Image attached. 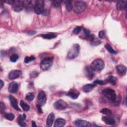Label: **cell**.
Listing matches in <instances>:
<instances>
[{
  "label": "cell",
  "instance_id": "1",
  "mask_svg": "<svg viewBox=\"0 0 127 127\" xmlns=\"http://www.w3.org/2000/svg\"><path fill=\"white\" fill-rule=\"evenodd\" d=\"M80 51V46L78 44H73L70 49L69 50L67 57L68 59H74L76 58L79 53Z\"/></svg>",
  "mask_w": 127,
  "mask_h": 127
},
{
  "label": "cell",
  "instance_id": "2",
  "mask_svg": "<svg viewBox=\"0 0 127 127\" xmlns=\"http://www.w3.org/2000/svg\"><path fill=\"white\" fill-rule=\"evenodd\" d=\"M86 7V3L82 0H76L73 5V10L77 13H80L83 12Z\"/></svg>",
  "mask_w": 127,
  "mask_h": 127
},
{
  "label": "cell",
  "instance_id": "3",
  "mask_svg": "<svg viewBox=\"0 0 127 127\" xmlns=\"http://www.w3.org/2000/svg\"><path fill=\"white\" fill-rule=\"evenodd\" d=\"M102 94L105 98L112 102H114L117 97L116 93L115 90L110 88L103 90L102 91Z\"/></svg>",
  "mask_w": 127,
  "mask_h": 127
},
{
  "label": "cell",
  "instance_id": "4",
  "mask_svg": "<svg viewBox=\"0 0 127 127\" xmlns=\"http://www.w3.org/2000/svg\"><path fill=\"white\" fill-rule=\"evenodd\" d=\"M104 66V61L101 59H97L92 62L90 66L94 71H99L103 69Z\"/></svg>",
  "mask_w": 127,
  "mask_h": 127
},
{
  "label": "cell",
  "instance_id": "5",
  "mask_svg": "<svg viewBox=\"0 0 127 127\" xmlns=\"http://www.w3.org/2000/svg\"><path fill=\"white\" fill-rule=\"evenodd\" d=\"M45 4L44 1L42 0H36L34 5L35 12L37 14H42L44 12Z\"/></svg>",
  "mask_w": 127,
  "mask_h": 127
},
{
  "label": "cell",
  "instance_id": "6",
  "mask_svg": "<svg viewBox=\"0 0 127 127\" xmlns=\"http://www.w3.org/2000/svg\"><path fill=\"white\" fill-rule=\"evenodd\" d=\"M53 64V60L51 58H47L44 59L40 64L41 68L43 70H47L50 69Z\"/></svg>",
  "mask_w": 127,
  "mask_h": 127
},
{
  "label": "cell",
  "instance_id": "7",
  "mask_svg": "<svg viewBox=\"0 0 127 127\" xmlns=\"http://www.w3.org/2000/svg\"><path fill=\"white\" fill-rule=\"evenodd\" d=\"M25 3L24 0H14L13 3L12 5L13 9L16 12H19L21 11L23 8H24Z\"/></svg>",
  "mask_w": 127,
  "mask_h": 127
},
{
  "label": "cell",
  "instance_id": "8",
  "mask_svg": "<svg viewBox=\"0 0 127 127\" xmlns=\"http://www.w3.org/2000/svg\"><path fill=\"white\" fill-rule=\"evenodd\" d=\"M47 100V97L45 93L43 91H39L37 97L38 104L40 105L43 106L45 104Z\"/></svg>",
  "mask_w": 127,
  "mask_h": 127
},
{
  "label": "cell",
  "instance_id": "9",
  "mask_svg": "<svg viewBox=\"0 0 127 127\" xmlns=\"http://www.w3.org/2000/svg\"><path fill=\"white\" fill-rule=\"evenodd\" d=\"M54 107L59 110H62L66 109L67 107V105L66 103L62 99H60L54 103Z\"/></svg>",
  "mask_w": 127,
  "mask_h": 127
},
{
  "label": "cell",
  "instance_id": "10",
  "mask_svg": "<svg viewBox=\"0 0 127 127\" xmlns=\"http://www.w3.org/2000/svg\"><path fill=\"white\" fill-rule=\"evenodd\" d=\"M74 124L77 127H92L96 125H92L89 122H87L85 120H78L74 122Z\"/></svg>",
  "mask_w": 127,
  "mask_h": 127
},
{
  "label": "cell",
  "instance_id": "11",
  "mask_svg": "<svg viewBox=\"0 0 127 127\" xmlns=\"http://www.w3.org/2000/svg\"><path fill=\"white\" fill-rule=\"evenodd\" d=\"M22 74V72L19 70H13L8 74V77L10 79H14L19 77Z\"/></svg>",
  "mask_w": 127,
  "mask_h": 127
},
{
  "label": "cell",
  "instance_id": "12",
  "mask_svg": "<svg viewBox=\"0 0 127 127\" xmlns=\"http://www.w3.org/2000/svg\"><path fill=\"white\" fill-rule=\"evenodd\" d=\"M9 100L10 102L11 106L15 110L20 111V109L19 108V107L18 106V103H17V101L16 99L12 95L9 96Z\"/></svg>",
  "mask_w": 127,
  "mask_h": 127
},
{
  "label": "cell",
  "instance_id": "13",
  "mask_svg": "<svg viewBox=\"0 0 127 127\" xmlns=\"http://www.w3.org/2000/svg\"><path fill=\"white\" fill-rule=\"evenodd\" d=\"M18 89V85L15 82H11L8 87V90L11 93H15Z\"/></svg>",
  "mask_w": 127,
  "mask_h": 127
},
{
  "label": "cell",
  "instance_id": "14",
  "mask_svg": "<svg viewBox=\"0 0 127 127\" xmlns=\"http://www.w3.org/2000/svg\"><path fill=\"white\" fill-rule=\"evenodd\" d=\"M89 40L90 41L91 45L92 46H97L98 45H100L101 43V41L99 39L95 37L93 34H91Z\"/></svg>",
  "mask_w": 127,
  "mask_h": 127
},
{
  "label": "cell",
  "instance_id": "15",
  "mask_svg": "<svg viewBox=\"0 0 127 127\" xmlns=\"http://www.w3.org/2000/svg\"><path fill=\"white\" fill-rule=\"evenodd\" d=\"M26 118V116L25 114H23L22 115H19V116H18L17 119V123L20 127H24L26 126V124L24 122V121L25 120Z\"/></svg>",
  "mask_w": 127,
  "mask_h": 127
},
{
  "label": "cell",
  "instance_id": "16",
  "mask_svg": "<svg viewBox=\"0 0 127 127\" xmlns=\"http://www.w3.org/2000/svg\"><path fill=\"white\" fill-rule=\"evenodd\" d=\"M102 121L104 123L108 125H114L115 124V121L114 119L111 117H110L109 116H105L102 117Z\"/></svg>",
  "mask_w": 127,
  "mask_h": 127
},
{
  "label": "cell",
  "instance_id": "17",
  "mask_svg": "<svg viewBox=\"0 0 127 127\" xmlns=\"http://www.w3.org/2000/svg\"><path fill=\"white\" fill-rule=\"evenodd\" d=\"M127 0H121L118 2L117 3L116 7L119 10H122L124 9H127Z\"/></svg>",
  "mask_w": 127,
  "mask_h": 127
},
{
  "label": "cell",
  "instance_id": "18",
  "mask_svg": "<svg viewBox=\"0 0 127 127\" xmlns=\"http://www.w3.org/2000/svg\"><path fill=\"white\" fill-rule=\"evenodd\" d=\"M79 95V93L77 90L73 89L69 91V92L66 94L67 96H68V97L73 99H75L77 98Z\"/></svg>",
  "mask_w": 127,
  "mask_h": 127
},
{
  "label": "cell",
  "instance_id": "19",
  "mask_svg": "<svg viewBox=\"0 0 127 127\" xmlns=\"http://www.w3.org/2000/svg\"><path fill=\"white\" fill-rule=\"evenodd\" d=\"M96 86V85L94 83L92 84H87L85 85H84L82 87V90L86 93H88L91 92L94 88Z\"/></svg>",
  "mask_w": 127,
  "mask_h": 127
},
{
  "label": "cell",
  "instance_id": "20",
  "mask_svg": "<svg viewBox=\"0 0 127 127\" xmlns=\"http://www.w3.org/2000/svg\"><path fill=\"white\" fill-rule=\"evenodd\" d=\"M54 119H55V115L54 113H50L48 116L46 120V126L48 127H51L53 123Z\"/></svg>",
  "mask_w": 127,
  "mask_h": 127
},
{
  "label": "cell",
  "instance_id": "21",
  "mask_svg": "<svg viewBox=\"0 0 127 127\" xmlns=\"http://www.w3.org/2000/svg\"><path fill=\"white\" fill-rule=\"evenodd\" d=\"M116 69L118 73L121 75H124L127 72V67L126 66L120 64L116 66Z\"/></svg>",
  "mask_w": 127,
  "mask_h": 127
},
{
  "label": "cell",
  "instance_id": "22",
  "mask_svg": "<svg viewBox=\"0 0 127 127\" xmlns=\"http://www.w3.org/2000/svg\"><path fill=\"white\" fill-rule=\"evenodd\" d=\"M65 124V121L62 118L57 119L54 123V127H62L64 126Z\"/></svg>",
  "mask_w": 127,
  "mask_h": 127
},
{
  "label": "cell",
  "instance_id": "23",
  "mask_svg": "<svg viewBox=\"0 0 127 127\" xmlns=\"http://www.w3.org/2000/svg\"><path fill=\"white\" fill-rule=\"evenodd\" d=\"M86 75L89 78H92L94 75V70L92 69L91 66H87L85 69Z\"/></svg>",
  "mask_w": 127,
  "mask_h": 127
},
{
  "label": "cell",
  "instance_id": "24",
  "mask_svg": "<svg viewBox=\"0 0 127 127\" xmlns=\"http://www.w3.org/2000/svg\"><path fill=\"white\" fill-rule=\"evenodd\" d=\"M41 36L46 39H51L53 38H55L57 37V35L54 33H49L47 34H42Z\"/></svg>",
  "mask_w": 127,
  "mask_h": 127
},
{
  "label": "cell",
  "instance_id": "25",
  "mask_svg": "<svg viewBox=\"0 0 127 127\" xmlns=\"http://www.w3.org/2000/svg\"><path fill=\"white\" fill-rule=\"evenodd\" d=\"M64 4L67 10L70 11L72 10L73 8V5L71 0H65L64 1Z\"/></svg>",
  "mask_w": 127,
  "mask_h": 127
},
{
  "label": "cell",
  "instance_id": "26",
  "mask_svg": "<svg viewBox=\"0 0 127 127\" xmlns=\"http://www.w3.org/2000/svg\"><path fill=\"white\" fill-rule=\"evenodd\" d=\"M20 105L22 109L25 111H27L29 110L30 109V106L28 104L26 103L25 102H24L23 100H21L20 102Z\"/></svg>",
  "mask_w": 127,
  "mask_h": 127
},
{
  "label": "cell",
  "instance_id": "27",
  "mask_svg": "<svg viewBox=\"0 0 127 127\" xmlns=\"http://www.w3.org/2000/svg\"><path fill=\"white\" fill-rule=\"evenodd\" d=\"M105 48L111 54H117V52L115 51L113 49V48L108 44H107L105 45Z\"/></svg>",
  "mask_w": 127,
  "mask_h": 127
},
{
  "label": "cell",
  "instance_id": "28",
  "mask_svg": "<svg viewBox=\"0 0 127 127\" xmlns=\"http://www.w3.org/2000/svg\"><path fill=\"white\" fill-rule=\"evenodd\" d=\"M82 31H83V37L85 39H89V38L91 35L89 30L87 29L83 28L82 29Z\"/></svg>",
  "mask_w": 127,
  "mask_h": 127
},
{
  "label": "cell",
  "instance_id": "29",
  "mask_svg": "<svg viewBox=\"0 0 127 127\" xmlns=\"http://www.w3.org/2000/svg\"><path fill=\"white\" fill-rule=\"evenodd\" d=\"M108 81L113 85L116 84L117 83V78L113 75H110L108 78Z\"/></svg>",
  "mask_w": 127,
  "mask_h": 127
},
{
  "label": "cell",
  "instance_id": "30",
  "mask_svg": "<svg viewBox=\"0 0 127 127\" xmlns=\"http://www.w3.org/2000/svg\"><path fill=\"white\" fill-rule=\"evenodd\" d=\"M34 98H35V95L34 93L32 92H29L27 93L25 97V99L29 101H31L33 100Z\"/></svg>",
  "mask_w": 127,
  "mask_h": 127
},
{
  "label": "cell",
  "instance_id": "31",
  "mask_svg": "<svg viewBox=\"0 0 127 127\" xmlns=\"http://www.w3.org/2000/svg\"><path fill=\"white\" fill-rule=\"evenodd\" d=\"M100 112L101 113H102L103 114H104V115H107V116H110L112 112H111V111L108 109V108H103L102 109L101 111H100Z\"/></svg>",
  "mask_w": 127,
  "mask_h": 127
},
{
  "label": "cell",
  "instance_id": "32",
  "mask_svg": "<svg viewBox=\"0 0 127 127\" xmlns=\"http://www.w3.org/2000/svg\"><path fill=\"white\" fill-rule=\"evenodd\" d=\"M5 117L9 121H13L14 119V115L12 113H6L5 114Z\"/></svg>",
  "mask_w": 127,
  "mask_h": 127
},
{
  "label": "cell",
  "instance_id": "33",
  "mask_svg": "<svg viewBox=\"0 0 127 127\" xmlns=\"http://www.w3.org/2000/svg\"><path fill=\"white\" fill-rule=\"evenodd\" d=\"M18 58H19V57H18V56L17 54H13V55H12L10 56V61L11 62L14 63V62H16L17 61Z\"/></svg>",
  "mask_w": 127,
  "mask_h": 127
},
{
  "label": "cell",
  "instance_id": "34",
  "mask_svg": "<svg viewBox=\"0 0 127 127\" xmlns=\"http://www.w3.org/2000/svg\"><path fill=\"white\" fill-rule=\"evenodd\" d=\"M35 60V58L34 56H30V57H26L24 59V63H28L30 62L33 61Z\"/></svg>",
  "mask_w": 127,
  "mask_h": 127
},
{
  "label": "cell",
  "instance_id": "35",
  "mask_svg": "<svg viewBox=\"0 0 127 127\" xmlns=\"http://www.w3.org/2000/svg\"><path fill=\"white\" fill-rule=\"evenodd\" d=\"M82 29V26H76V27L74 28V29H73L72 32H73V33H74L75 34H78L81 31Z\"/></svg>",
  "mask_w": 127,
  "mask_h": 127
},
{
  "label": "cell",
  "instance_id": "36",
  "mask_svg": "<svg viewBox=\"0 0 127 127\" xmlns=\"http://www.w3.org/2000/svg\"><path fill=\"white\" fill-rule=\"evenodd\" d=\"M62 1L61 0H54L53 1V5L55 7H59Z\"/></svg>",
  "mask_w": 127,
  "mask_h": 127
},
{
  "label": "cell",
  "instance_id": "37",
  "mask_svg": "<svg viewBox=\"0 0 127 127\" xmlns=\"http://www.w3.org/2000/svg\"><path fill=\"white\" fill-rule=\"evenodd\" d=\"M94 84L96 85V84H99V85H104L105 84V82L103 80H99V79H97L96 80H95L93 83Z\"/></svg>",
  "mask_w": 127,
  "mask_h": 127
},
{
  "label": "cell",
  "instance_id": "38",
  "mask_svg": "<svg viewBox=\"0 0 127 127\" xmlns=\"http://www.w3.org/2000/svg\"><path fill=\"white\" fill-rule=\"evenodd\" d=\"M99 37L101 39H104L105 37V32L104 30L100 31L98 33Z\"/></svg>",
  "mask_w": 127,
  "mask_h": 127
},
{
  "label": "cell",
  "instance_id": "39",
  "mask_svg": "<svg viewBox=\"0 0 127 127\" xmlns=\"http://www.w3.org/2000/svg\"><path fill=\"white\" fill-rule=\"evenodd\" d=\"M5 109V105L2 103V102H0V111L2 112L3 111H4Z\"/></svg>",
  "mask_w": 127,
  "mask_h": 127
},
{
  "label": "cell",
  "instance_id": "40",
  "mask_svg": "<svg viewBox=\"0 0 127 127\" xmlns=\"http://www.w3.org/2000/svg\"><path fill=\"white\" fill-rule=\"evenodd\" d=\"M36 106H37V109H38V112L40 113H42L43 112H42V109H41V105H40L39 104H37L36 105Z\"/></svg>",
  "mask_w": 127,
  "mask_h": 127
},
{
  "label": "cell",
  "instance_id": "41",
  "mask_svg": "<svg viewBox=\"0 0 127 127\" xmlns=\"http://www.w3.org/2000/svg\"><path fill=\"white\" fill-rule=\"evenodd\" d=\"M14 1V0H6L4 1V2H6V3H7L9 4H12V5Z\"/></svg>",
  "mask_w": 127,
  "mask_h": 127
},
{
  "label": "cell",
  "instance_id": "42",
  "mask_svg": "<svg viewBox=\"0 0 127 127\" xmlns=\"http://www.w3.org/2000/svg\"><path fill=\"white\" fill-rule=\"evenodd\" d=\"M36 33V32L35 31H29V32H28V34L29 35H34V34H35Z\"/></svg>",
  "mask_w": 127,
  "mask_h": 127
},
{
  "label": "cell",
  "instance_id": "43",
  "mask_svg": "<svg viewBox=\"0 0 127 127\" xmlns=\"http://www.w3.org/2000/svg\"><path fill=\"white\" fill-rule=\"evenodd\" d=\"M0 89L2 88L3 85H4V83L2 81V80L1 79L0 80Z\"/></svg>",
  "mask_w": 127,
  "mask_h": 127
},
{
  "label": "cell",
  "instance_id": "44",
  "mask_svg": "<svg viewBox=\"0 0 127 127\" xmlns=\"http://www.w3.org/2000/svg\"><path fill=\"white\" fill-rule=\"evenodd\" d=\"M32 127H36V123H35L34 121H32Z\"/></svg>",
  "mask_w": 127,
  "mask_h": 127
}]
</instances>
